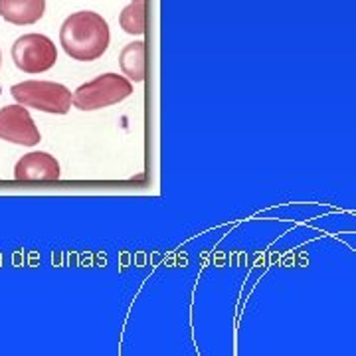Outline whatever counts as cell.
Segmentation results:
<instances>
[{
  "instance_id": "1",
  "label": "cell",
  "mask_w": 356,
  "mask_h": 356,
  "mask_svg": "<svg viewBox=\"0 0 356 356\" xmlns=\"http://www.w3.org/2000/svg\"><path fill=\"white\" fill-rule=\"evenodd\" d=\"M111 32L102 14L79 10L67 16L60 28V44L76 62L99 60L109 48Z\"/></svg>"
},
{
  "instance_id": "2",
  "label": "cell",
  "mask_w": 356,
  "mask_h": 356,
  "mask_svg": "<svg viewBox=\"0 0 356 356\" xmlns=\"http://www.w3.org/2000/svg\"><path fill=\"white\" fill-rule=\"evenodd\" d=\"M133 95V83L119 74H103L79 86L72 93V107L79 111H99Z\"/></svg>"
},
{
  "instance_id": "3",
  "label": "cell",
  "mask_w": 356,
  "mask_h": 356,
  "mask_svg": "<svg viewBox=\"0 0 356 356\" xmlns=\"http://www.w3.org/2000/svg\"><path fill=\"white\" fill-rule=\"evenodd\" d=\"M10 95L16 99V103L44 113L65 115L72 109V91L56 81H38V79L22 81L13 86Z\"/></svg>"
},
{
  "instance_id": "4",
  "label": "cell",
  "mask_w": 356,
  "mask_h": 356,
  "mask_svg": "<svg viewBox=\"0 0 356 356\" xmlns=\"http://www.w3.org/2000/svg\"><path fill=\"white\" fill-rule=\"evenodd\" d=\"M13 62L24 74H44L58 62V48L44 34H24L13 44Z\"/></svg>"
},
{
  "instance_id": "5",
  "label": "cell",
  "mask_w": 356,
  "mask_h": 356,
  "mask_svg": "<svg viewBox=\"0 0 356 356\" xmlns=\"http://www.w3.org/2000/svg\"><path fill=\"white\" fill-rule=\"evenodd\" d=\"M0 139L22 145V147H36L42 135L28 111V107L16 103L0 109Z\"/></svg>"
},
{
  "instance_id": "6",
  "label": "cell",
  "mask_w": 356,
  "mask_h": 356,
  "mask_svg": "<svg viewBox=\"0 0 356 356\" xmlns=\"http://www.w3.org/2000/svg\"><path fill=\"white\" fill-rule=\"evenodd\" d=\"M60 177H62V168L56 156L42 151L24 154L14 166V178L24 182H40V180L51 182V180H60Z\"/></svg>"
},
{
  "instance_id": "7",
  "label": "cell",
  "mask_w": 356,
  "mask_h": 356,
  "mask_svg": "<svg viewBox=\"0 0 356 356\" xmlns=\"http://www.w3.org/2000/svg\"><path fill=\"white\" fill-rule=\"evenodd\" d=\"M46 0H0L2 20L14 26L36 24L44 18Z\"/></svg>"
},
{
  "instance_id": "8",
  "label": "cell",
  "mask_w": 356,
  "mask_h": 356,
  "mask_svg": "<svg viewBox=\"0 0 356 356\" xmlns=\"http://www.w3.org/2000/svg\"><path fill=\"white\" fill-rule=\"evenodd\" d=\"M145 51L147 46L143 40L127 44L119 54V67L123 76L127 77L131 83H143L145 81Z\"/></svg>"
},
{
  "instance_id": "9",
  "label": "cell",
  "mask_w": 356,
  "mask_h": 356,
  "mask_svg": "<svg viewBox=\"0 0 356 356\" xmlns=\"http://www.w3.org/2000/svg\"><path fill=\"white\" fill-rule=\"evenodd\" d=\"M119 24L131 36L145 34V0H131L119 14Z\"/></svg>"
},
{
  "instance_id": "10",
  "label": "cell",
  "mask_w": 356,
  "mask_h": 356,
  "mask_svg": "<svg viewBox=\"0 0 356 356\" xmlns=\"http://www.w3.org/2000/svg\"><path fill=\"white\" fill-rule=\"evenodd\" d=\"M0 65H2V51H0Z\"/></svg>"
}]
</instances>
